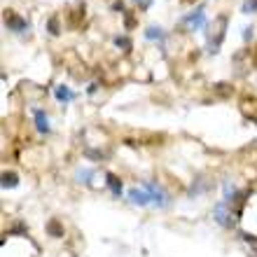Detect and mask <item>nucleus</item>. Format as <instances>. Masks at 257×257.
I'll return each mask as SVG.
<instances>
[{
  "label": "nucleus",
  "mask_w": 257,
  "mask_h": 257,
  "mask_svg": "<svg viewBox=\"0 0 257 257\" xmlns=\"http://www.w3.org/2000/svg\"><path fill=\"white\" fill-rule=\"evenodd\" d=\"M49 28H52V33H59V26H56V19H52V21H49Z\"/></svg>",
  "instance_id": "nucleus-15"
},
{
  "label": "nucleus",
  "mask_w": 257,
  "mask_h": 257,
  "mask_svg": "<svg viewBox=\"0 0 257 257\" xmlns=\"http://www.w3.org/2000/svg\"><path fill=\"white\" fill-rule=\"evenodd\" d=\"M128 199H131V203H136V206H152V199H150V194L145 190H138V187L128 190Z\"/></svg>",
  "instance_id": "nucleus-5"
},
{
  "label": "nucleus",
  "mask_w": 257,
  "mask_h": 257,
  "mask_svg": "<svg viewBox=\"0 0 257 257\" xmlns=\"http://www.w3.org/2000/svg\"><path fill=\"white\" fill-rule=\"evenodd\" d=\"M45 229H47V234H49V236H54V238H61V236H63V224L59 222L56 217H52V220H49V222H47V227H45Z\"/></svg>",
  "instance_id": "nucleus-8"
},
{
  "label": "nucleus",
  "mask_w": 257,
  "mask_h": 257,
  "mask_svg": "<svg viewBox=\"0 0 257 257\" xmlns=\"http://www.w3.org/2000/svg\"><path fill=\"white\" fill-rule=\"evenodd\" d=\"M143 190L150 194V199H152V206H157V208H164L166 203H169V194L159 187L157 183H145L143 185Z\"/></svg>",
  "instance_id": "nucleus-2"
},
{
  "label": "nucleus",
  "mask_w": 257,
  "mask_h": 257,
  "mask_svg": "<svg viewBox=\"0 0 257 257\" xmlns=\"http://www.w3.org/2000/svg\"><path fill=\"white\" fill-rule=\"evenodd\" d=\"M105 178H108V187L112 190V194L115 196L122 194V180H119L117 176H112V173H105Z\"/></svg>",
  "instance_id": "nucleus-11"
},
{
  "label": "nucleus",
  "mask_w": 257,
  "mask_h": 257,
  "mask_svg": "<svg viewBox=\"0 0 257 257\" xmlns=\"http://www.w3.org/2000/svg\"><path fill=\"white\" fill-rule=\"evenodd\" d=\"M227 14H220L215 21H213V26H210V35H208V52L210 54H217L220 52V45H222L224 35H227Z\"/></svg>",
  "instance_id": "nucleus-1"
},
{
  "label": "nucleus",
  "mask_w": 257,
  "mask_h": 257,
  "mask_svg": "<svg viewBox=\"0 0 257 257\" xmlns=\"http://www.w3.org/2000/svg\"><path fill=\"white\" fill-rule=\"evenodd\" d=\"M33 117H35V126H38V131H40V134H49V131H52L47 115H45L42 110H33Z\"/></svg>",
  "instance_id": "nucleus-6"
},
{
  "label": "nucleus",
  "mask_w": 257,
  "mask_h": 257,
  "mask_svg": "<svg viewBox=\"0 0 257 257\" xmlns=\"http://www.w3.org/2000/svg\"><path fill=\"white\" fill-rule=\"evenodd\" d=\"M115 45L117 47H124V49H131V40H128V38H115Z\"/></svg>",
  "instance_id": "nucleus-14"
},
{
  "label": "nucleus",
  "mask_w": 257,
  "mask_h": 257,
  "mask_svg": "<svg viewBox=\"0 0 257 257\" xmlns=\"http://www.w3.org/2000/svg\"><path fill=\"white\" fill-rule=\"evenodd\" d=\"M54 96H56V101L68 103V101H73V98H75V91H70L66 84H59V87L54 89Z\"/></svg>",
  "instance_id": "nucleus-7"
},
{
  "label": "nucleus",
  "mask_w": 257,
  "mask_h": 257,
  "mask_svg": "<svg viewBox=\"0 0 257 257\" xmlns=\"http://www.w3.org/2000/svg\"><path fill=\"white\" fill-rule=\"evenodd\" d=\"M91 176H94V171H89V169L77 171V180H80V183H89V178Z\"/></svg>",
  "instance_id": "nucleus-13"
},
{
  "label": "nucleus",
  "mask_w": 257,
  "mask_h": 257,
  "mask_svg": "<svg viewBox=\"0 0 257 257\" xmlns=\"http://www.w3.org/2000/svg\"><path fill=\"white\" fill-rule=\"evenodd\" d=\"M183 26L187 28V31H201V28L206 26V12H203V7H199V10H194L192 14H187L183 19Z\"/></svg>",
  "instance_id": "nucleus-3"
},
{
  "label": "nucleus",
  "mask_w": 257,
  "mask_h": 257,
  "mask_svg": "<svg viewBox=\"0 0 257 257\" xmlns=\"http://www.w3.org/2000/svg\"><path fill=\"white\" fill-rule=\"evenodd\" d=\"M145 38H148V40L164 42V40H166V33H164V28H159V26H150L148 31H145Z\"/></svg>",
  "instance_id": "nucleus-10"
},
{
  "label": "nucleus",
  "mask_w": 257,
  "mask_h": 257,
  "mask_svg": "<svg viewBox=\"0 0 257 257\" xmlns=\"http://www.w3.org/2000/svg\"><path fill=\"white\" fill-rule=\"evenodd\" d=\"M17 185H19V176L14 171H5L3 173V190H12Z\"/></svg>",
  "instance_id": "nucleus-9"
},
{
  "label": "nucleus",
  "mask_w": 257,
  "mask_h": 257,
  "mask_svg": "<svg viewBox=\"0 0 257 257\" xmlns=\"http://www.w3.org/2000/svg\"><path fill=\"white\" fill-rule=\"evenodd\" d=\"M5 26L12 33H24L28 28V21L24 17H19V14H14L12 10H5Z\"/></svg>",
  "instance_id": "nucleus-4"
},
{
  "label": "nucleus",
  "mask_w": 257,
  "mask_h": 257,
  "mask_svg": "<svg viewBox=\"0 0 257 257\" xmlns=\"http://www.w3.org/2000/svg\"><path fill=\"white\" fill-rule=\"evenodd\" d=\"M241 12H243V14H255L257 12V0H243Z\"/></svg>",
  "instance_id": "nucleus-12"
},
{
  "label": "nucleus",
  "mask_w": 257,
  "mask_h": 257,
  "mask_svg": "<svg viewBox=\"0 0 257 257\" xmlns=\"http://www.w3.org/2000/svg\"><path fill=\"white\" fill-rule=\"evenodd\" d=\"M136 3H138V5H141L143 10H148V7H150V3H152V0H136Z\"/></svg>",
  "instance_id": "nucleus-16"
},
{
  "label": "nucleus",
  "mask_w": 257,
  "mask_h": 257,
  "mask_svg": "<svg viewBox=\"0 0 257 257\" xmlns=\"http://www.w3.org/2000/svg\"><path fill=\"white\" fill-rule=\"evenodd\" d=\"M243 38L248 40V38H252V28H243Z\"/></svg>",
  "instance_id": "nucleus-17"
}]
</instances>
